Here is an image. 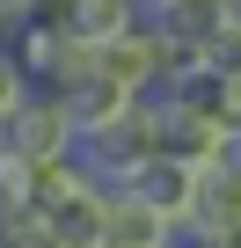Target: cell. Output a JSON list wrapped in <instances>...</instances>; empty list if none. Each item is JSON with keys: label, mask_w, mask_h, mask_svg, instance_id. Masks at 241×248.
Wrapping results in <instances>:
<instances>
[{"label": "cell", "mask_w": 241, "mask_h": 248, "mask_svg": "<svg viewBox=\"0 0 241 248\" xmlns=\"http://www.w3.org/2000/svg\"><path fill=\"white\" fill-rule=\"evenodd\" d=\"M146 154H154V102H146V95H139L125 117H110V124H80V132H73V168H80L88 183H102V190L132 183Z\"/></svg>", "instance_id": "1"}, {"label": "cell", "mask_w": 241, "mask_h": 248, "mask_svg": "<svg viewBox=\"0 0 241 248\" xmlns=\"http://www.w3.org/2000/svg\"><path fill=\"white\" fill-rule=\"evenodd\" d=\"M73 109H66V95L59 88H30L22 95V109L0 124V146L8 154H22V161H66L73 154Z\"/></svg>", "instance_id": "2"}, {"label": "cell", "mask_w": 241, "mask_h": 248, "mask_svg": "<svg viewBox=\"0 0 241 248\" xmlns=\"http://www.w3.org/2000/svg\"><path fill=\"white\" fill-rule=\"evenodd\" d=\"M168 59H176V51L154 37V22H132V30H117V37L88 44V66H95L102 80H117L125 95H154L161 73H168Z\"/></svg>", "instance_id": "3"}, {"label": "cell", "mask_w": 241, "mask_h": 248, "mask_svg": "<svg viewBox=\"0 0 241 248\" xmlns=\"http://www.w3.org/2000/svg\"><path fill=\"white\" fill-rule=\"evenodd\" d=\"M8 51L22 59V73H30L37 88H66V80L80 73V59H88V44H80L66 22H51V15L15 22V30H8Z\"/></svg>", "instance_id": "4"}, {"label": "cell", "mask_w": 241, "mask_h": 248, "mask_svg": "<svg viewBox=\"0 0 241 248\" xmlns=\"http://www.w3.org/2000/svg\"><path fill=\"white\" fill-rule=\"evenodd\" d=\"M226 15H234V0H154V8H146L154 37H161L176 59L205 51V44L219 37V22H226Z\"/></svg>", "instance_id": "5"}, {"label": "cell", "mask_w": 241, "mask_h": 248, "mask_svg": "<svg viewBox=\"0 0 241 248\" xmlns=\"http://www.w3.org/2000/svg\"><path fill=\"white\" fill-rule=\"evenodd\" d=\"M176 226H168V212H154L132 183H117V190H102V241L95 248H161Z\"/></svg>", "instance_id": "6"}, {"label": "cell", "mask_w": 241, "mask_h": 248, "mask_svg": "<svg viewBox=\"0 0 241 248\" xmlns=\"http://www.w3.org/2000/svg\"><path fill=\"white\" fill-rule=\"evenodd\" d=\"M154 102V154H176V161H212L219 154V124L190 102H168V95H146Z\"/></svg>", "instance_id": "7"}, {"label": "cell", "mask_w": 241, "mask_h": 248, "mask_svg": "<svg viewBox=\"0 0 241 248\" xmlns=\"http://www.w3.org/2000/svg\"><path fill=\"white\" fill-rule=\"evenodd\" d=\"M66 248H95L102 241V183H88V175H73V183H59L51 197H44V212H37Z\"/></svg>", "instance_id": "8"}, {"label": "cell", "mask_w": 241, "mask_h": 248, "mask_svg": "<svg viewBox=\"0 0 241 248\" xmlns=\"http://www.w3.org/2000/svg\"><path fill=\"white\" fill-rule=\"evenodd\" d=\"M132 190H139L154 212H168V226H183V219H190V197H197V161L146 154V161H139V175H132Z\"/></svg>", "instance_id": "9"}, {"label": "cell", "mask_w": 241, "mask_h": 248, "mask_svg": "<svg viewBox=\"0 0 241 248\" xmlns=\"http://www.w3.org/2000/svg\"><path fill=\"white\" fill-rule=\"evenodd\" d=\"M37 15L66 22V30H73L80 44H102V37H117V30L146 22V0H44Z\"/></svg>", "instance_id": "10"}, {"label": "cell", "mask_w": 241, "mask_h": 248, "mask_svg": "<svg viewBox=\"0 0 241 248\" xmlns=\"http://www.w3.org/2000/svg\"><path fill=\"white\" fill-rule=\"evenodd\" d=\"M154 95H168V102H190V109H219V95H226V73L205 59V51H190V59H168V73H161V88Z\"/></svg>", "instance_id": "11"}, {"label": "cell", "mask_w": 241, "mask_h": 248, "mask_svg": "<svg viewBox=\"0 0 241 248\" xmlns=\"http://www.w3.org/2000/svg\"><path fill=\"white\" fill-rule=\"evenodd\" d=\"M190 219H212L226 233H241V175H226L219 161L197 168V197H190Z\"/></svg>", "instance_id": "12"}, {"label": "cell", "mask_w": 241, "mask_h": 248, "mask_svg": "<svg viewBox=\"0 0 241 248\" xmlns=\"http://www.w3.org/2000/svg\"><path fill=\"white\" fill-rule=\"evenodd\" d=\"M30 88H37V80L22 73V59L8 51V37H0V124H8V117L22 109V95H30Z\"/></svg>", "instance_id": "13"}, {"label": "cell", "mask_w": 241, "mask_h": 248, "mask_svg": "<svg viewBox=\"0 0 241 248\" xmlns=\"http://www.w3.org/2000/svg\"><path fill=\"white\" fill-rule=\"evenodd\" d=\"M0 248H66V241L30 212V219H8V226H0Z\"/></svg>", "instance_id": "14"}, {"label": "cell", "mask_w": 241, "mask_h": 248, "mask_svg": "<svg viewBox=\"0 0 241 248\" xmlns=\"http://www.w3.org/2000/svg\"><path fill=\"white\" fill-rule=\"evenodd\" d=\"M205 59H212V66H219L226 80L241 73V15H226V22H219V37L205 44Z\"/></svg>", "instance_id": "15"}, {"label": "cell", "mask_w": 241, "mask_h": 248, "mask_svg": "<svg viewBox=\"0 0 241 248\" xmlns=\"http://www.w3.org/2000/svg\"><path fill=\"white\" fill-rule=\"evenodd\" d=\"M176 248H241V233H226V226H212V219H183V226H176Z\"/></svg>", "instance_id": "16"}, {"label": "cell", "mask_w": 241, "mask_h": 248, "mask_svg": "<svg viewBox=\"0 0 241 248\" xmlns=\"http://www.w3.org/2000/svg\"><path fill=\"white\" fill-rule=\"evenodd\" d=\"M212 124H219V132H241V73L226 80V95H219V109H212Z\"/></svg>", "instance_id": "17"}, {"label": "cell", "mask_w": 241, "mask_h": 248, "mask_svg": "<svg viewBox=\"0 0 241 248\" xmlns=\"http://www.w3.org/2000/svg\"><path fill=\"white\" fill-rule=\"evenodd\" d=\"M226 175H241V132H219V154H212Z\"/></svg>", "instance_id": "18"}, {"label": "cell", "mask_w": 241, "mask_h": 248, "mask_svg": "<svg viewBox=\"0 0 241 248\" xmlns=\"http://www.w3.org/2000/svg\"><path fill=\"white\" fill-rule=\"evenodd\" d=\"M37 8H44V0H0V15H8V22H30Z\"/></svg>", "instance_id": "19"}, {"label": "cell", "mask_w": 241, "mask_h": 248, "mask_svg": "<svg viewBox=\"0 0 241 248\" xmlns=\"http://www.w3.org/2000/svg\"><path fill=\"white\" fill-rule=\"evenodd\" d=\"M8 30H15V22H8V15H0V37H8Z\"/></svg>", "instance_id": "20"}, {"label": "cell", "mask_w": 241, "mask_h": 248, "mask_svg": "<svg viewBox=\"0 0 241 248\" xmlns=\"http://www.w3.org/2000/svg\"><path fill=\"white\" fill-rule=\"evenodd\" d=\"M161 248H176V233H168V241H161Z\"/></svg>", "instance_id": "21"}]
</instances>
